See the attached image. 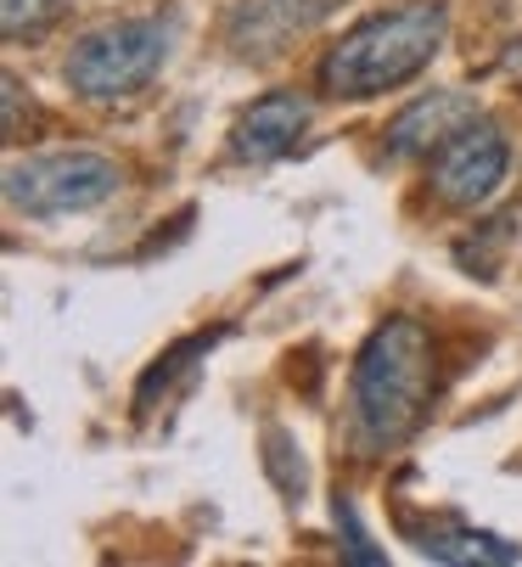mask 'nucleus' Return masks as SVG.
Returning a JSON list of instances; mask_svg holds the SVG:
<instances>
[{
    "instance_id": "1",
    "label": "nucleus",
    "mask_w": 522,
    "mask_h": 567,
    "mask_svg": "<svg viewBox=\"0 0 522 567\" xmlns=\"http://www.w3.org/2000/svg\"><path fill=\"white\" fill-rule=\"evenodd\" d=\"M427 393H432V332L410 315H393L366 338L355 360V433L371 455L399 450L421 416H427Z\"/></svg>"
},
{
    "instance_id": "2",
    "label": "nucleus",
    "mask_w": 522,
    "mask_h": 567,
    "mask_svg": "<svg viewBox=\"0 0 522 567\" xmlns=\"http://www.w3.org/2000/svg\"><path fill=\"white\" fill-rule=\"evenodd\" d=\"M450 34V12L439 0H416L399 12H377L355 23L320 62V91L337 102H371L382 91H399L439 56Z\"/></svg>"
},
{
    "instance_id": "3",
    "label": "nucleus",
    "mask_w": 522,
    "mask_h": 567,
    "mask_svg": "<svg viewBox=\"0 0 522 567\" xmlns=\"http://www.w3.org/2000/svg\"><path fill=\"white\" fill-rule=\"evenodd\" d=\"M168 45H174V29L163 18L108 23V29H91L68 51L62 79L84 102H119V96H135L141 85H152V73L168 62Z\"/></svg>"
},
{
    "instance_id": "4",
    "label": "nucleus",
    "mask_w": 522,
    "mask_h": 567,
    "mask_svg": "<svg viewBox=\"0 0 522 567\" xmlns=\"http://www.w3.org/2000/svg\"><path fill=\"white\" fill-rule=\"evenodd\" d=\"M119 186H124V175L102 152H45V157H29V164L7 169V203L34 219L102 208Z\"/></svg>"
},
{
    "instance_id": "5",
    "label": "nucleus",
    "mask_w": 522,
    "mask_h": 567,
    "mask_svg": "<svg viewBox=\"0 0 522 567\" xmlns=\"http://www.w3.org/2000/svg\"><path fill=\"white\" fill-rule=\"evenodd\" d=\"M505 169H511V141L500 124H489L483 113L472 124H461L439 152H432V192H439V203L450 208H483L500 186H505Z\"/></svg>"
},
{
    "instance_id": "6",
    "label": "nucleus",
    "mask_w": 522,
    "mask_h": 567,
    "mask_svg": "<svg viewBox=\"0 0 522 567\" xmlns=\"http://www.w3.org/2000/svg\"><path fill=\"white\" fill-rule=\"evenodd\" d=\"M337 12V0H236L225 18V45L242 62H270L293 40H304L315 23Z\"/></svg>"
},
{
    "instance_id": "7",
    "label": "nucleus",
    "mask_w": 522,
    "mask_h": 567,
    "mask_svg": "<svg viewBox=\"0 0 522 567\" xmlns=\"http://www.w3.org/2000/svg\"><path fill=\"white\" fill-rule=\"evenodd\" d=\"M304 130H309V102L298 91H270L236 118L231 157L236 164H276L304 141Z\"/></svg>"
},
{
    "instance_id": "8",
    "label": "nucleus",
    "mask_w": 522,
    "mask_h": 567,
    "mask_svg": "<svg viewBox=\"0 0 522 567\" xmlns=\"http://www.w3.org/2000/svg\"><path fill=\"white\" fill-rule=\"evenodd\" d=\"M478 118V102L461 96V91H432V96H416L393 124H388V152L393 157H421V152H439L461 124Z\"/></svg>"
},
{
    "instance_id": "9",
    "label": "nucleus",
    "mask_w": 522,
    "mask_h": 567,
    "mask_svg": "<svg viewBox=\"0 0 522 567\" xmlns=\"http://www.w3.org/2000/svg\"><path fill=\"white\" fill-rule=\"evenodd\" d=\"M416 550L427 561H450V567H511V561H522V545L483 534V528H467V523H444V528L416 534Z\"/></svg>"
},
{
    "instance_id": "10",
    "label": "nucleus",
    "mask_w": 522,
    "mask_h": 567,
    "mask_svg": "<svg viewBox=\"0 0 522 567\" xmlns=\"http://www.w3.org/2000/svg\"><path fill=\"white\" fill-rule=\"evenodd\" d=\"M225 332H208V338H186L181 349H168V354H157L152 360V371L141 377V388H135V411H152V399H157V388H168L181 371H192V360H203L214 343H219Z\"/></svg>"
},
{
    "instance_id": "11",
    "label": "nucleus",
    "mask_w": 522,
    "mask_h": 567,
    "mask_svg": "<svg viewBox=\"0 0 522 567\" xmlns=\"http://www.w3.org/2000/svg\"><path fill=\"white\" fill-rule=\"evenodd\" d=\"M505 241H511V214L489 219V225H483V241H461L456 259H461L467 270H478L483 281H494V270H500V248H505Z\"/></svg>"
},
{
    "instance_id": "12",
    "label": "nucleus",
    "mask_w": 522,
    "mask_h": 567,
    "mask_svg": "<svg viewBox=\"0 0 522 567\" xmlns=\"http://www.w3.org/2000/svg\"><path fill=\"white\" fill-rule=\"evenodd\" d=\"M57 12H62V0H0V29H7V40H23V34L51 29Z\"/></svg>"
},
{
    "instance_id": "13",
    "label": "nucleus",
    "mask_w": 522,
    "mask_h": 567,
    "mask_svg": "<svg viewBox=\"0 0 522 567\" xmlns=\"http://www.w3.org/2000/svg\"><path fill=\"white\" fill-rule=\"evenodd\" d=\"M337 523L348 528V561H360V567H377V561H382V550H371V539H366V528H360L355 506H348V495L337 501Z\"/></svg>"
}]
</instances>
